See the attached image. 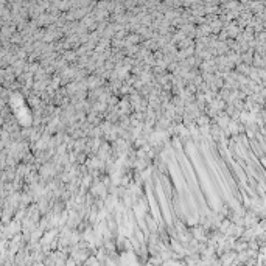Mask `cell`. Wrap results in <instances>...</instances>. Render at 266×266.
Returning a JSON list of instances; mask_svg holds the SVG:
<instances>
[{
    "instance_id": "6da1fadb",
    "label": "cell",
    "mask_w": 266,
    "mask_h": 266,
    "mask_svg": "<svg viewBox=\"0 0 266 266\" xmlns=\"http://www.w3.org/2000/svg\"><path fill=\"white\" fill-rule=\"evenodd\" d=\"M145 219H146V223H148V227L154 232V230L157 229V226H156V221L153 219V216H151V215H145Z\"/></svg>"
},
{
    "instance_id": "7a4b0ae2",
    "label": "cell",
    "mask_w": 266,
    "mask_h": 266,
    "mask_svg": "<svg viewBox=\"0 0 266 266\" xmlns=\"http://www.w3.org/2000/svg\"><path fill=\"white\" fill-rule=\"evenodd\" d=\"M235 249H237V250H246V249H247V243H246L244 240H238V241L235 243Z\"/></svg>"
}]
</instances>
